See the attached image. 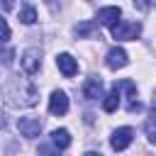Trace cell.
Masks as SVG:
<instances>
[{
    "label": "cell",
    "instance_id": "cell-15",
    "mask_svg": "<svg viewBox=\"0 0 156 156\" xmlns=\"http://www.w3.org/2000/svg\"><path fill=\"white\" fill-rule=\"evenodd\" d=\"M144 129H146V134H149V141H151V144H156V122H151V119H149V122L144 124Z\"/></svg>",
    "mask_w": 156,
    "mask_h": 156
},
{
    "label": "cell",
    "instance_id": "cell-4",
    "mask_svg": "<svg viewBox=\"0 0 156 156\" xmlns=\"http://www.w3.org/2000/svg\"><path fill=\"white\" fill-rule=\"evenodd\" d=\"M17 129H20L22 136L34 139V136H39V132H41V119H39V117H20V119H17Z\"/></svg>",
    "mask_w": 156,
    "mask_h": 156
},
{
    "label": "cell",
    "instance_id": "cell-14",
    "mask_svg": "<svg viewBox=\"0 0 156 156\" xmlns=\"http://www.w3.org/2000/svg\"><path fill=\"white\" fill-rule=\"evenodd\" d=\"M115 88H117V90H127V95H129L132 100L136 98V85H134L132 80H119V83H115Z\"/></svg>",
    "mask_w": 156,
    "mask_h": 156
},
{
    "label": "cell",
    "instance_id": "cell-1",
    "mask_svg": "<svg viewBox=\"0 0 156 156\" xmlns=\"http://www.w3.org/2000/svg\"><path fill=\"white\" fill-rule=\"evenodd\" d=\"M0 93H2V100H5L10 107H32V105H37V100H39L37 85H34L29 78H20V76H10V78L2 83Z\"/></svg>",
    "mask_w": 156,
    "mask_h": 156
},
{
    "label": "cell",
    "instance_id": "cell-19",
    "mask_svg": "<svg viewBox=\"0 0 156 156\" xmlns=\"http://www.w3.org/2000/svg\"><path fill=\"white\" fill-rule=\"evenodd\" d=\"M2 61H5V63H12V51H5V54H2Z\"/></svg>",
    "mask_w": 156,
    "mask_h": 156
},
{
    "label": "cell",
    "instance_id": "cell-7",
    "mask_svg": "<svg viewBox=\"0 0 156 156\" xmlns=\"http://www.w3.org/2000/svg\"><path fill=\"white\" fill-rule=\"evenodd\" d=\"M105 63H107V68L117 71V68H124V66L129 63V56H127V51H124L122 46H115V49H110V51H107Z\"/></svg>",
    "mask_w": 156,
    "mask_h": 156
},
{
    "label": "cell",
    "instance_id": "cell-3",
    "mask_svg": "<svg viewBox=\"0 0 156 156\" xmlns=\"http://www.w3.org/2000/svg\"><path fill=\"white\" fill-rule=\"evenodd\" d=\"M20 66H22V71L27 76H34L41 68V51L39 49H24L22 58H20Z\"/></svg>",
    "mask_w": 156,
    "mask_h": 156
},
{
    "label": "cell",
    "instance_id": "cell-6",
    "mask_svg": "<svg viewBox=\"0 0 156 156\" xmlns=\"http://www.w3.org/2000/svg\"><path fill=\"white\" fill-rule=\"evenodd\" d=\"M49 112L51 115H66L68 112V95L63 90H54L51 98H49Z\"/></svg>",
    "mask_w": 156,
    "mask_h": 156
},
{
    "label": "cell",
    "instance_id": "cell-20",
    "mask_svg": "<svg viewBox=\"0 0 156 156\" xmlns=\"http://www.w3.org/2000/svg\"><path fill=\"white\" fill-rule=\"evenodd\" d=\"M134 5H139L141 10H146V7H149V2H146V0H134Z\"/></svg>",
    "mask_w": 156,
    "mask_h": 156
},
{
    "label": "cell",
    "instance_id": "cell-17",
    "mask_svg": "<svg viewBox=\"0 0 156 156\" xmlns=\"http://www.w3.org/2000/svg\"><path fill=\"white\" fill-rule=\"evenodd\" d=\"M88 32H93V22H85V24L76 27V34H88Z\"/></svg>",
    "mask_w": 156,
    "mask_h": 156
},
{
    "label": "cell",
    "instance_id": "cell-2",
    "mask_svg": "<svg viewBox=\"0 0 156 156\" xmlns=\"http://www.w3.org/2000/svg\"><path fill=\"white\" fill-rule=\"evenodd\" d=\"M110 29H112V37L117 41H129V39H136L141 34V24L139 22H129V20H119Z\"/></svg>",
    "mask_w": 156,
    "mask_h": 156
},
{
    "label": "cell",
    "instance_id": "cell-11",
    "mask_svg": "<svg viewBox=\"0 0 156 156\" xmlns=\"http://www.w3.org/2000/svg\"><path fill=\"white\" fill-rule=\"evenodd\" d=\"M51 144H54V149H68L71 146V134H68V129H54L51 132Z\"/></svg>",
    "mask_w": 156,
    "mask_h": 156
},
{
    "label": "cell",
    "instance_id": "cell-13",
    "mask_svg": "<svg viewBox=\"0 0 156 156\" xmlns=\"http://www.w3.org/2000/svg\"><path fill=\"white\" fill-rule=\"evenodd\" d=\"M20 22H22V24H34V22H37V10H34L32 5H22V10H20Z\"/></svg>",
    "mask_w": 156,
    "mask_h": 156
},
{
    "label": "cell",
    "instance_id": "cell-16",
    "mask_svg": "<svg viewBox=\"0 0 156 156\" xmlns=\"http://www.w3.org/2000/svg\"><path fill=\"white\" fill-rule=\"evenodd\" d=\"M10 39V27H7V20H2L0 15V41H7Z\"/></svg>",
    "mask_w": 156,
    "mask_h": 156
},
{
    "label": "cell",
    "instance_id": "cell-5",
    "mask_svg": "<svg viewBox=\"0 0 156 156\" xmlns=\"http://www.w3.org/2000/svg\"><path fill=\"white\" fill-rule=\"evenodd\" d=\"M132 136H134L132 127H119V129H115V132H112L110 146H112L115 151H124V149H127V146L132 144Z\"/></svg>",
    "mask_w": 156,
    "mask_h": 156
},
{
    "label": "cell",
    "instance_id": "cell-8",
    "mask_svg": "<svg viewBox=\"0 0 156 156\" xmlns=\"http://www.w3.org/2000/svg\"><path fill=\"white\" fill-rule=\"evenodd\" d=\"M119 17H122V10H119L117 5H110V7L98 10V22H100V24H105V27L117 24V22H119Z\"/></svg>",
    "mask_w": 156,
    "mask_h": 156
},
{
    "label": "cell",
    "instance_id": "cell-10",
    "mask_svg": "<svg viewBox=\"0 0 156 156\" xmlns=\"http://www.w3.org/2000/svg\"><path fill=\"white\" fill-rule=\"evenodd\" d=\"M83 95H85V100H98V98H102V80H100L98 76H90V78L83 83Z\"/></svg>",
    "mask_w": 156,
    "mask_h": 156
},
{
    "label": "cell",
    "instance_id": "cell-12",
    "mask_svg": "<svg viewBox=\"0 0 156 156\" xmlns=\"http://www.w3.org/2000/svg\"><path fill=\"white\" fill-rule=\"evenodd\" d=\"M117 107H119V90L112 88L107 95H102V110L105 112H115Z\"/></svg>",
    "mask_w": 156,
    "mask_h": 156
},
{
    "label": "cell",
    "instance_id": "cell-9",
    "mask_svg": "<svg viewBox=\"0 0 156 156\" xmlns=\"http://www.w3.org/2000/svg\"><path fill=\"white\" fill-rule=\"evenodd\" d=\"M56 66H58V71H61L66 78H71V76L78 73V61H76L71 54H58V56H56Z\"/></svg>",
    "mask_w": 156,
    "mask_h": 156
},
{
    "label": "cell",
    "instance_id": "cell-18",
    "mask_svg": "<svg viewBox=\"0 0 156 156\" xmlns=\"http://www.w3.org/2000/svg\"><path fill=\"white\" fill-rule=\"evenodd\" d=\"M12 7H15V2H12V0H0V10H2V12L12 10Z\"/></svg>",
    "mask_w": 156,
    "mask_h": 156
}]
</instances>
